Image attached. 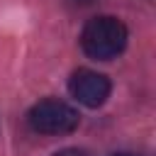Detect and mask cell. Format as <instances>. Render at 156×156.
I'll use <instances>...</instances> for the list:
<instances>
[{
	"instance_id": "6da1fadb",
	"label": "cell",
	"mask_w": 156,
	"mask_h": 156,
	"mask_svg": "<svg viewBox=\"0 0 156 156\" xmlns=\"http://www.w3.org/2000/svg\"><path fill=\"white\" fill-rule=\"evenodd\" d=\"M127 39H129V32H127L122 20L110 17V15H100V17H93L83 27L80 46L90 58L110 61L124 51Z\"/></svg>"
},
{
	"instance_id": "7a4b0ae2",
	"label": "cell",
	"mask_w": 156,
	"mask_h": 156,
	"mask_svg": "<svg viewBox=\"0 0 156 156\" xmlns=\"http://www.w3.org/2000/svg\"><path fill=\"white\" fill-rule=\"evenodd\" d=\"M27 122L39 134H56L58 136V134L73 132L78 127L80 117L76 112V107H71L68 102L56 100V98H46L27 112Z\"/></svg>"
},
{
	"instance_id": "3957f363",
	"label": "cell",
	"mask_w": 156,
	"mask_h": 156,
	"mask_svg": "<svg viewBox=\"0 0 156 156\" xmlns=\"http://www.w3.org/2000/svg\"><path fill=\"white\" fill-rule=\"evenodd\" d=\"M68 90L71 95L85 105V107H100L107 98H110V90H112V83L107 76L98 73V71H90V68H78L71 73L68 78Z\"/></svg>"
},
{
	"instance_id": "277c9868",
	"label": "cell",
	"mask_w": 156,
	"mask_h": 156,
	"mask_svg": "<svg viewBox=\"0 0 156 156\" xmlns=\"http://www.w3.org/2000/svg\"><path fill=\"white\" fill-rule=\"evenodd\" d=\"M56 156H85V154L78 151V149H63V151H58Z\"/></svg>"
},
{
	"instance_id": "5b68a950",
	"label": "cell",
	"mask_w": 156,
	"mask_h": 156,
	"mask_svg": "<svg viewBox=\"0 0 156 156\" xmlns=\"http://www.w3.org/2000/svg\"><path fill=\"white\" fill-rule=\"evenodd\" d=\"M73 7H88V5H93L95 0H68Z\"/></svg>"
},
{
	"instance_id": "8992f818",
	"label": "cell",
	"mask_w": 156,
	"mask_h": 156,
	"mask_svg": "<svg viewBox=\"0 0 156 156\" xmlns=\"http://www.w3.org/2000/svg\"><path fill=\"white\" fill-rule=\"evenodd\" d=\"M115 156H134V154H115Z\"/></svg>"
}]
</instances>
